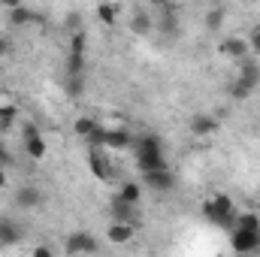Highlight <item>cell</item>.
<instances>
[{
	"instance_id": "4316f807",
	"label": "cell",
	"mask_w": 260,
	"mask_h": 257,
	"mask_svg": "<svg viewBox=\"0 0 260 257\" xmlns=\"http://www.w3.org/2000/svg\"><path fill=\"white\" fill-rule=\"evenodd\" d=\"M67 27H70L73 34H76V30H85V27H82V18H79V12H70V15H67Z\"/></svg>"
},
{
	"instance_id": "1f68e13d",
	"label": "cell",
	"mask_w": 260,
	"mask_h": 257,
	"mask_svg": "<svg viewBox=\"0 0 260 257\" xmlns=\"http://www.w3.org/2000/svg\"><path fill=\"white\" fill-rule=\"evenodd\" d=\"M148 3H151V6H154V9H160V6H167V3H170V0H148Z\"/></svg>"
},
{
	"instance_id": "6da1fadb",
	"label": "cell",
	"mask_w": 260,
	"mask_h": 257,
	"mask_svg": "<svg viewBox=\"0 0 260 257\" xmlns=\"http://www.w3.org/2000/svg\"><path fill=\"white\" fill-rule=\"evenodd\" d=\"M133 148H136V164H139L142 173H145V170L167 167L164 151H160V139H157V136H136Z\"/></svg>"
},
{
	"instance_id": "44dd1931",
	"label": "cell",
	"mask_w": 260,
	"mask_h": 257,
	"mask_svg": "<svg viewBox=\"0 0 260 257\" xmlns=\"http://www.w3.org/2000/svg\"><path fill=\"white\" fill-rule=\"evenodd\" d=\"M82 88H85V76L82 73H67V91H70V97H79Z\"/></svg>"
},
{
	"instance_id": "f1b7e54d",
	"label": "cell",
	"mask_w": 260,
	"mask_h": 257,
	"mask_svg": "<svg viewBox=\"0 0 260 257\" xmlns=\"http://www.w3.org/2000/svg\"><path fill=\"white\" fill-rule=\"evenodd\" d=\"M9 52H12V43H9L6 37H0V58H6Z\"/></svg>"
},
{
	"instance_id": "8fae6325",
	"label": "cell",
	"mask_w": 260,
	"mask_h": 257,
	"mask_svg": "<svg viewBox=\"0 0 260 257\" xmlns=\"http://www.w3.org/2000/svg\"><path fill=\"white\" fill-rule=\"evenodd\" d=\"M133 233H136L133 221H112V224H109V230H106V239H109V242H115V245H124V242L133 239Z\"/></svg>"
},
{
	"instance_id": "f546056e",
	"label": "cell",
	"mask_w": 260,
	"mask_h": 257,
	"mask_svg": "<svg viewBox=\"0 0 260 257\" xmlns=\"http://www.w3.org/2000/svg\"><path fill=\"white\" fill-rule=\"evenodd\" d=\"M34 254H37V257H52V248H46V245H40V248H34Z\"/></svg>"
},
{
	"instance_id": "52a82bcc",
	"label": "cell",
	"mask_w": 260,
	"mask_h": 257,
	"mask_svg": "<svg viewBox=\"0 0 260 257\" xmlns=\"http://www.w3.org/2000/svg\"><path fill=\"white\" fill-rule=\"evenodd\" d=\"M88 164H91V173H94L100 182H109V179L115 176V170H112V164H109V157H106V148H103V145H94V148H91Z\"/></svg>"
},
{
	"instance_id": "d6986e66",
	"label": "cell",
	"mask_w": 260,
	"mask_h": 257,
	"mask_svg": "<svg viewBox=\"0 0 260 257\" xmlns=\"http://www.w3.org/2000/svg\"><path fill=\"white\" fill-rule=\"evenodd\" d=\"M118 197H121L124 203H133V206H136V203H139V197H142V188H139L136 182H124V185H121V191H118Z\"/></svg>"
},
{
	"instance_id": "d6a6232c",
	"label": "cell",
	"mask_w": 260,
	"mask_h": 257,
	"mask_svg": "<svg viewBox=\"0 0 260 257\" xmlns=\"http://www.w3.org/2000/svg\"><path fill=\"white\" fill-rule=\"evenodd\" d=\"M0 188H6V173L0 170Z\"/></svg>"
},
{
	"instance_id": "3957f363",
	"label": "cell",
	"mask_w": 260,
	"mask_h": 257,
	"mask_svg": "<svg viewBox=\"0 0 260 257\" xmlns=\"http://www.w3.org/2000/svg\"><path fill=\"white\" fill-rule=\"evenodd\" d=\"M260 85V64L254 61H239V79L233 82V88H230V97L233 100H248L251 94H254V88Z\"/></svg>"
},
{
	"instance_id": "e575fe53",
	"label": "cell",
	"mask_w": 260,
	"mask_h": 257,
	"mask_svg": "<svg viewBox=\"0 0 260 257\" xmlns=\"http://www.w3.org/2000/svg\"><path fill=\"white\" fill-rule=\"evenodd\" d=\"M0 227H3V221H0Z\"/></svg>"
},
{
	"instance_id": "4fadbf2b",
	"label": "cell",
	"mask_w": 260,
	"mask_h": 257,
	"mask_svg": "<svg viewBox=\"0 0 260 257\" xmlns=\"http://www.w3.org/2000/svg\"><path fill=\"white\" fill-rule=\"evenodd\" d=\"M215 130H218V118H215V115L197 112L194 118H191V133H194V136H209V133H215Z\"/></svg>"
},
{
	"instance_id": "2e32d148",
	"label": "cell",
	"mask_w": 260,
	"mask_h": 257,
	"mask_svg": "<svg viewBox=\"0 0 260 257\" xmlns=\"http://www.w3.org/2000/svg\"><path fill=\"white\" fill-rule=\"evenodd\" d=\"M260 230V215L254 212H236V221H233V230Z\"/></svg>"
},
{
	"instance_id": "484cf974",
	"label": "cell",
	"mask_w": 260,
	"mask_h": 257,
	"mask_svg": "<svg viewBox=\"0 0 260 257\" xmlns=\"http://www.w3.org/2000/svg\"><path fill=\"white\" fill-rule=\"evenodd\" d=\"M15 239H18V230L12 224H3L0 227V242H15Z\"/></svg>"
},
{
	"instance_id": "7a4b0ae2",
	"label": "cell",
	"mask_w": 260,
	"mask_h": 257,
	"mask_svg": "<svg viewBox=\"0 0 260 257\" xmlns=\"http://www.w3.org/2000/svg\"><path fill=\"white\" fill-rule=\"evenodd\" d=\"M203 212H206V218H209L212 224H218V227H224V230H233V221H236V212H239V209L233 206L230 197L218 194V197H212V200L203 203Z\"/></svg>"
},
{
	"instance_id": "5bb4252c",
	"label": "cell",
	"mask_w": 260,
	"mask_h": 257,
	"mask_svg": "<svg viewBox=\"0 0 260 257\" xmlns=\"http://www.w3.org/2000/svg\"><path fill=\"white\" fill-rule=\"evenodd\" d=\"M151 30H154V18H151L148 12H133V18H130V34L145 37V34H151Z\"/></svg>"
},
{
	"instance_id": "7402d4cb",
	"label": "cell",
	"mask_w": 260,
	"mask_h": 257,
	"mask_svg": "<svg viewBox=\"0 0 260 257\" xmlns=\"http://www.w3.org/2000/svg\"><path fill=\"white\" fill-rule=\"evenodd\" d=\"M97 18H100L103 24H115V6H112V3H100V6H97Z\"/></svg>"
},
{
	"instance_id": "ac0fdd59",
	"label": "cell",
	"mask_w": 260,
	"mask_h": 257,
	"mask_svg": "<svg viewBox=\"0 0 260 257\" xmlns=\"http://www.w3.org/2000/svg\"><path fill=\"white\" fill-rule=\"evenodd\" d=\"M37 18V12H30V9H24V6H15V9H9V21L15 24V27H21V24H30Z\"/></svg>"
},
{
	"instance_id": "603a6c76",
	"label": "cell",
	"mask_w": 260,
	"mask_h": 257,
	"mask_svg": "<svg viewBox=\"0 0 260 257\" xmlns=\"http://www.w3.org/2000/svg\"><path fill=\"white\" fill-rule=\"evenodd\" d=\"M70 52L85 55V30H76V34L70 37Z\"/></svg>"
},
{
	"instance_id": "cb8c5ba5",
	"label": "cell",
	"mask_w": 260,
	"mask_h": 257,
	"mask_svg": "<svg viewBox=\"0 0 260 257\" xmlns=\"http://www.w3.org/2000/svg\"><path fill=\"white\" fill-rule=\"evenodd\" d=\"M85 70V55H76L70 52V61H67V73H82Z\"/></svg>"
},
{
	"instance_id": "5b68a950",
	"label": "cell",
	"mask_w": 260,
	"mask_h": 257,
	"mask_svg": "<svg viewBox=\"0 0 260 257\" xmlns=\"http://www.w3.org/2000/svg\"><path fill=\"white\" fill-rule=\"evenodd\" d=\"M230 248L236 254H257L260 251V230H230Z\"/></svg>"
},
{
	"instance_id": "ba28073f",
	"label": "cell",
	"mask_w": 260,
	"mask_h": 257,
	"mask_svg": "<svg viewBox=\"0 0 260 257\" xmlns=\"http://www.w3.org/2000/svg\"><path fill=\"white\" fill-rule=\"evenodd\" d=\"M218 52H221L224 58H230V61H245V58L251 55V46H248V40H242V37H227V40H221Z\"/></svg>"
},
{
	"instance_id": "d4e9b609",
	"label": "cell",
	"mask_w": 260,
	"mask_h": 257,
	"mask_svg": "<svg viewBox=\"0 0 260 257\" xmlns=\"http://www.w3.org/2000/svg\"><path fill=\"white\" fill-rule=\"evenodd\" d=\"M221 21H224V9H212L209 18H206V27H209V30H218Z\"/></svg>"
},
{
	"instance_id": "7c38bea8",
	"label": "cell",
	"mask_w": 260,
	"mask_h": 257,
	"mask_svg": "<svg viewBox=\"0 0 260 257\" xmlns=\"http://www.w3.org/2000/svg\"><path fill=\"white\" fill-rule=\"evenodd\" d=\"M40 203H43V194H40V188H34V185H24V188L15 191V206L18 209H37Z\"/></svg>"
},
{
	"instance_id": "4dcf8cb0",
	"label": "cell",
	"mask_w": 260,
	"mask_h": 257,
	"mask_svg": "<svg viewBox=\"0 0 260 257\" xmlns=\"http://www.w3.org/2000/svg\"><path fill=\"white\" fill-rule=\"evenodd\" d=\"M0 3H3V6H9V9H15V6H21L24 0H0Z\"/></svg>"
},
{
	"instance_id": "277c9868",
	"label": "cell",
	"mask_w": 260,
	"mask_h": 257,
	"mask_svg": "<svg viewBox=\"0 0 260 257\" xmlns=\"http://www.w3.org/2000/svg\"><path fill=\"white\" fill-rule=\"evenodd\" d=\"M88 142H91V145H103V148H115V151H121V148H133L136 136H130L127 130L97 127L91 136H88Z\"/></svg>"
},
{
	"instance_id": "e0dca14e",
	"label": "cell",
	"mask_w": 260,
	"mask_h": 257,
	"mask_svg": "<svg viewBox=\"0 0 260 257\" xmlns=\"http://www.w3.org/2000/svg\"><path fill=\"white\" fill-rule=\"evenodd\" d=\"M15 118H18L15 106H0V133H9L15 127Z\"/></svg>"
},
{
	"instance_id": "9c48e42d",
	"label": "cell",
	"mask_w": 260,
	"mask_h": 257,
	"mask_svg": "<svg viewBox=\"0 0 260 257\" xmlns=\"http://www.w3.org/2000/svg\"><path fill=\"white\" fill-rule=\"evenodd\" d=\"M24 151H27V157H34V160H43L46 157V139L40 136V130L34 127V124H24Z\"/></svg>"
},
{
	"instance_id": "836d02e7",
	"label": "cell",
	"mask_w": 260,
	"mask_h": 257,
	"mask_svg": "<svg viewBox=\"0 0 260 257\" xmlns=\"http://www.w3.org/2000/svg\"><path fill=\"white\" fill-rule=\"evenodd\" d=\"M3 160H6V151H3V148H0V164H3Z\"/></svg>"
},
{
	"instance_id": "30bf717a",
	"label": "cell",
	"mask_w": 260,
	"mask_h": 257,
	"mask_svg": "<svg viewBox=\"0 0 260 257\" xmlns=\"http://www.w3.org/2000/svg\"><path fill=\"white\" fill-rule=\"evenodd\" d=\"M142 176H145V185H148V188H154V191H170V188L176 185V179H173V173H170V167H157V170H145Z\"/></svg>"
},
{
	"instance_id": "83f0119b",
	"label": "cell",
	"mask_w": 260,
	"mask_h": 257,
	"mask_svg": "<svg viewBox=\"0 0 260 257\" xmlns=\"http://www.w3.org/2000/svg\"><path fill=\"white\" fill-rule=\"evenodd\" d=\"M248 46H251V52H254V55H260V27L254 30V34H251V40H248Z\"/></svg>"
},
{
	"instance_id": "ffe728a7",
	"label": "cell",
	"mask_w": 260,
	"mask_h": 257,
	"mask_svg": "<svg viewBox=\"0 0 260 257\" xmlns=\"http://www.w3.org/2000/svg\"><path fill=\"white\" fill-rule=\"evenodd\" d=\"M100 127L94 118H76V124H73V130H76V136H82V139H88L94 130Z\"/></svg>"
},
{
	"instance_id": "8992f818",
	"label": "cell",
	"mask_w": 260,
	"mask_h": 257,
	"mask_svg": "<svg viewBox=\"0 0 260 257\" xmlns=\"http://www.w3.org/2000/svg\"><path fill=\"white\" fill-rule=\"evenodd\" d=\"M64 251L67 254H94V251H100V242L94 239V233L79 230V233H70V236H67Z\"/></svg>"
},
{
	"instance_id": "9a60e30c",
	"label": "cell",
	"mask_w": 260,
	"mask_h": 257,
	"mask_svg": "<svg viewBox=\"0 0 260 257\" xmlns=\"http://www.w3.org/2000/svg\"><path fill=\"white\" fill-rule=\"evenodd\" d=\"M112 221H133V203H124L121 197L112 200Z\"/></svg>"
}]
</instances>
